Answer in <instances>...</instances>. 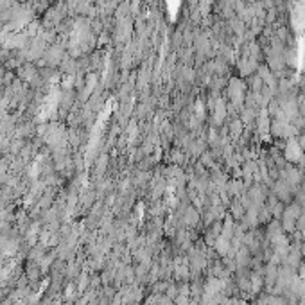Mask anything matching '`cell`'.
<instances>
[{
    "label": "cell",
    "mask_w": 305,
    "mask_h": 305,
    "mask_svg": "<svg viewBox=\"0 0 305 305\" xmlns=\"http://www.w3.org/2000/svg\"><path fill=\"white\" fill-rule=\"evenodd\" d=\"M282 154H284V158H286L287 163L296 165V163L302 160V156H304V149L300 148V144H298L296 139H289V140H286V144H284Z\"/></svg>",
    "instance_id": "obj_1"
}]
</instances>
